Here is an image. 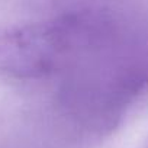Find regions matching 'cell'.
<instances>
[{"label": "cell", "mask_w": 148, "mask_h": 148, "mask_svg": "<svg viewBox=\"0 0 148 148\" xmlns=\"http://www.w3.org/2000/svg\"><path fill=\"white\" fill-rule=\"evenodd\" d=\"M61 35L55 26L31 25L0 36V73L16 79L42 76L61 52Z\"/></svg>", "instance_id": "obj_1"}]
</instances>
